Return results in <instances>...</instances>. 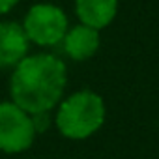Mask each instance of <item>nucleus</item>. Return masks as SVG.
<instances>
[{
  "label": "nucleus",
  "mask_w": 159,
  "mask_h": 159,
  "mask_svg": "<svg viewBox=\"0 0 159 159\" xmlns=\"http://www.w3.org/2000/svg\"><path fill=\"white\" fill-rule=\"evenodd\" d=\"M28 38L15 21L0 23V69L15 67L28 52Z\"/></svg>",
  "instance_id": "39448f33"
},
{
  "label": "nucleus",
  "mask_w": 159,
  "mask_h": 159,
  "mask_svg": "<svg viewBox=\"0 0 159 159\" xmlns=\"http://www.w3.org/2000/svg\"><path fill=\"white\" fill-rule=\"evenodd\" d=\"M34 139L36 129L30 114L13 101L0 103V150L6 153H19L28 150Z\"/></svg>",
  "instance_id": "20e7f679"
},
{
  "label": "nucleus",
  "mask_w": 159,
  "mask_h": 159,
  "mask_svg": "<svg viewBox=\"0 0 159 159\" xmlns=\"http://www.w3.org/2000/svg\"><path fill=\"white\" fill-rule=\"evenodd\" d=\"M62 41H64V51L69 58L83 62V60L92 58L96 51L99 49V32L90 26L79 25L67 30Z\"/></svg>",
  "instance_id": "423d86ee"
},
{
  "label": "nucleus",
  "mask_w": 159,
  "mask_h": 159,
  "mask_svg": "<svg viewBox=\"0 0 159 159\" xmlns=\"http://www.w3.org/2000/svg\"><path fill=\"white\" fill-rule=\"evenodd\" d=\"M118 10V0H75V11L84 26L94 30L111 25Z\"/></svg>",
  "instance_id": "0eeeda50"
},
{
  "label": "nucleus",
  "mask_w": 159,
  "mask_h": 159,
  "mask_svg": "<svg viewBox=\"0 0 159 159\" xmlns=\"http://www.w3.org/2000/svg\"><path fill=\"white\" fill-rule=\"evenodd\" d=\"M105 101L92 90H81L64 99L56 112L58 131L71 140H84L105 124Z\"/></svg>",
  "instance_id": "f03ea898"
},
{
  "label": "nucleus",
  "mask_w": 159,
  "mask_h": 159,
  "mask_svg": "<svg viewBox=\"0 0 159 159\" xmlns=\"http://www.w3.org/2000/svg\"><path fill=\"white\" fill-rule=\"evenodd\" d=\"M17 2H19V0H0V15L11 11L17 6Z\"/></svg>",
  "instance_id": "1a4fd4ad"
},
{
  "label": "nucleus",
  "mask_w": 159,
  "mask_h": 159,
  "mask_svg": "<svg viewBox=\"0 0 159 159\" xmlns=\"http://www.w3.org/2000/svg\"><path fill=\"white\" fill-rule=\"evenodd\" d=\"M32 124H34V129L36 133H43L49 125H51V118H49V112H39V114H32Z\"/></svg>",
  "instance_id": "6e6552de"
},
{
  "label": "nucleus",
  "mask_w": 159,
  "mask_h": 159,
  "mask_svg": "<svg viewBox=\"0 0 159 159\" xmlns=\"http://www.w3.org/2000/svg\"><path fill=\"white\" fill-rule=\"evenodd\" d=\"M67 83L66 64L52 54L25 56L13 69L10 92L13 103L26 114L49 112L62 99Z\"/></svg>",
  "instance_id": "f257e3e1"
},
{
  "label": "nucleus",
  "mask_w": 159,
  "mask_h": 159,
  "mask_svg": "<svg viewBox=\"0 0 159 159\" xmlns=\"http://www.w3.org/2000/svg\"><path fill=\"white\" fill-rule=\"evenodd\" d=\"M21 26L28 41L41 47H52L60 43L67 32V15L54 4H34Z\"/></svg>",
  "instance_id": "7ed1b4c3"
}]
</instances>
